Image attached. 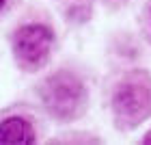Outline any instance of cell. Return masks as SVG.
Wrapping results in <instances>:
<instances>
[{"instance_id": "cell-1", "label": "cell", "mask_w": 151, "mask_h": 145, "mask_svg": "<svg viewBox=\"0 0 151 145\" xmlns=\"http://www.w3.org/2000/svg\"><path fill=\"white\" fill-rule=\"evenodd\" d=\"M41 98L52 115L69 119L80 113V106L84 102V89L71 74H56L43 85Z\"/></svg>"}, {"instance_id": "cell-2", "label": "cell", "mask_w": 151, "mask_h": 145, "mask_svg": "<svg viewBox=\"0 0 151 145\" xmlns=\"http://www.w3.org/2000/svg\"><path fill=\"white\" fill-rule=\"evenodd\" d=\"M114 113L121 121L136 123L151 113V87L142 80H127L114 93Z\"/></svg>"}, {"instance_id": "cell-3", "label": "cell", "mask_w": 151, "mask_h": 145, "mask_svg": "<svg viewBox=\"0 0 151 145\" xmlns=\"http://www.w3.org/2000/svg\"><path fill=\"white\" fill-rule=\"evenodd\" d=\"M13 46H15L17 57L24 63L35 65L39 61H43V57L50 52L52 33L45 26H24V28H19L15 33Z\"/></svg>"}, {"instance_id": "cell-4", "label": "cell", "mask_w": 151, "mask_h": 145, "mask_svg": "<svg viewBox=\"0 0 151 145\" xmlns=\"http://www.w3.org/2000/svg\"><path fill=\"white\" fill-rule=\"evenodd\" d=\"M35 141V132H32L30 123L19 119V117H13V119H6L0 123V143L2 145H26Z\"/></svg>"}, {"instance_id": "cell-5", "label": "cell", "mask_w": 151, "mask_h": 145, "mask_svg": "<svg viewBox=\"0 0 151 145\" xmlns=\"http://www.w3.org/2000/svg\"><path fill=\"white\" fill-rule=\"evenodd\" d=\"M145 143H151V132H149V134L145 136Z\"/></svg>"}, {"instance_id": "cell-6", "label": "cell", "mask_w": 151, "mask_h": 145, "mask_svg": "<svg viewBox=\"0 0 151 145\" xmlns=\"http://www.w3.org/2000/svg\"><path fill=\"white\" fill-rule=\"evenodd\" d=\"M2 4H4V0H0V9H2Z\"/></svg>"}]
</instances>
